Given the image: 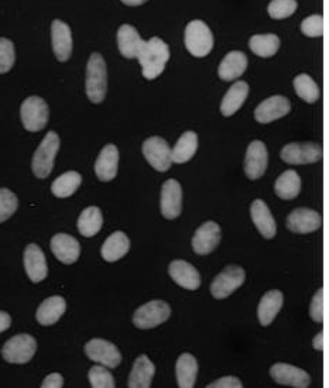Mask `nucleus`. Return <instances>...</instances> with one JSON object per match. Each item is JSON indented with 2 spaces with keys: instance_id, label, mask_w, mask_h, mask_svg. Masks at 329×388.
<instances>
[{
  "instance_id": "nucleus-44",
  "label": "nucleus",
  "mask_w": 329,
  "mask_h": 388,
  "mask_svg": "<svg viewBox=\"0 0 329 388\" xmlns=\"http://www.w3.org/2000/svg\"><path fill=\"white\" fill-rule=\"evenodd\" d=\"M208 388H244V384L238 377L226 376V377H222V379L208 384Z\"/></svg>"
},
{
  "instance_id": "nucleus-29",
  "label": "nucleus",
  "mask_w": 329,
  "mask_h": 388,
  "mask_svg": "<svg viewBox=\"0 0 329 388\" xmlns=\"http://www.w3.org/2000/svg\"><path fill=\"white\" fill-rule=\"evenodd\" d=\"M130 250V240L123 232L112 233L102 246V257L103 260L113 263L125 257Z\"/></svg>"
},
{
  "instance_id": "nucleus-16",
  "label": "nucleus",
  "mask_w": 329,
  "mask_h": 388,
  "mask_svg": "<svg viewBox=\"0 0 329 388\" xmlns=\"http://www.w3.org/2000/svg\"><path fill=\"white\" fill-rule=\"evenodd\" d=\"M51 43L58 61L66 63L73 56V34L67 23L54 20L51 24Z\"/></svg>"
},
{
  "instance_id": "nucleus-8",
  "label": "nucleus",
  "mask_w": 329,
  "mask_h": 388,
  "mask_svg": "<svg viewBox=\"0 0 329 388\" xmlns=\"http://www.w3.org/2000/svg\"><path fill=\"white\" fill-rule=\"evenodd\" d=\"M86 356L108 369H116L122 362V355L116 345L105 339H92L85 345Z\"/></svg>"
},
{
  "instance_id": "nucleus-19",
  "label": "nucleus",
  "mask_w": 329,
  "mask_h": 388,
  "mask_svg": "<svg viewBox=\"0 0 329 388\" xmlns=\"http://www.w3.org/2000/svg\"><path fill=\"white\" fill-rule=\"evenodd\" d=\"M221 243V228L215 222H207L192 237V248L199 256L212 253Z\"/></svg>"
},
{
  "instance_id": "nucleus-3",
  "label": "nucleus",
  "mask_w": 329,
  "mask_h": 388,
  "mask_svg": "<svg viewBox=\"0 0 329 388\" xmlns=\"http://www.w3.org/2000/svg\"><path fill=\"white\" fill-rule=\"evenodd\" d=\"M185 47L197 58L207 57L214 48V36L211 28L202 20H192L185 27Z\"/></svg>"
},
{
  "instance_id": "nucleus-46",
  "label": "nucleus",
  "mask_w": 329,
  "mask_h": 388,
  "mask_svg": "<svg viewBox=\"0 0 329 388\" xmlns=\"http://www.w3.org/2000/svg\"><path fill=\"white\" fill-rule=\"evenodd\" d=\"M11 325V316L7 312L0 310V333L7 330Z\"/></svg>"
},
{
  "instance_id": "nucleus-43",
  "label": "nucleus",
  "mask_w": 329,
  "mask_h": 388,
  "mask_svg": "<svg viewBox=\"0 0 329 388\" xmlns=\"http://www.w3.org/2000/svg\"><path fill=\"white\" fill-rule=\"evenodd\" d=\"M323 298H324V291L323 288L317 291V294L314 295L313 301H311V305H310V315L311 318L321 323L323 319H324V305H323Z\"/></svg>"
},
{
  "instance_id": "nucleus-34",
  "label": "nucleus",
  "mask_w": 329,
  "mask_h": 388,
  "mask_svg": "<svg viewBox=\"0 0 329 388\" xmlns=\"http://www.w3.org/2000/svg\"><path fill=\"white\" fill-rule=\"evenodd\" d=\"M249 47L257 57L270 58L278 51L280 38L276 34H257L249 40Z\"/></svg>"
},
{
  "instance_id": "nucleus-32",
  "label": "nucleus",
  "mask_w": 329,
  "mask_h": 388,
  "mask_svg": "<svg viewBox=\"0 0 329 388\" xmlns=\"http://www.w3.org/2000/svg\"><path fill=\"white\" fill-rule=\"evenodd\" d=\"M276 195L281 199L291 201L298 196L301 191V178L294 169L284 171L274 184Z\"/></svg>"
},
{
  "instance_id": "nucleus-31",
  "label": "nucleus",
  "mask_w": 329,
  "mask_h": 388,
  "mask_svg": "<svg viewBox=\"0 0 329 388\" xmlns=\"http://www.w3.org/2000/svg\"><path fill=\"white\" fill-rule=\"evenodd\" d=\"M283 301L284 297L278 290H271L263 295L257 308V316L263 326H268L274 320L283 307Z\"/></svg>"
},
{
  "instance_id": "nucleus-1",
  "label": "nucleus",
  "mask_w": 329,
  "mask_h": 388,
  "mask_svg": "<svg viewBox=\"0 0 329 388\" xmlns=\"http://www.w3.org/2000/svg\"><path fill=\"white\" fill-rule=\"evenodd\" d=\"M137 60L142 65L143 77L153 80L163 74L169 60V48L162 38L152 37L150 40L145 41Z\"/></svg>"
},
{
  "instance_id": "nucleus-47",
  "label": "nucleus",
  "mask_w": 329,
  "mask_h": 388,
  "mask_svg": "<svg viewBox=\"0 0 329 388\" xmlns=\"http://www.w3.org/2000/svg\"><path fill=\"white\" fill-rule=\"evenodd\" d=\"M313 345H314L315 350H318V352L323 350V347H324V335H323V332L317 333V336L314 337V343Z\"/></svg>"
},
{
  "instance_id": "nucleus-39",
  "label": "nucleus",
  "mask_w": 329,
  "mask_h": 388,
  "mask_svg": "<svg viewBox=\"0 0 329 388\" xmlns=\"http://www.w3.org/2000/svg\"><path fill=\"white\" fill-rule=\"evenodd\" d=\"M89 383L90 387L93 388H115V379L112 376V373H109L108 367L99 365V366H93L89 370Z\"/></svg>"
},
{
  "instance_id": "nucleus-41",
  "label": "nucleus",
  "mask_w": 329,
  "mask_h": 388,
  "mask_svg": "<svg viewBox=\"0 0 329 388\" xmlns=\"http://www.w3.org/2000/svg\"><path fill=\"white\" fill-rule=\"evenodd\" d=\"M16 61L14 44L9 38H0V74L9 73Z\"/></svg>"
},
{
  "instance_id": "nucleus-26",
  "label": "nucleus",
  "mask_w": 329,
  "mask_h": 388,
  "mask_svg": "<svg viewBox=\"0 0 329 388\" xmlns=\"http://www.w3.org/2000/svg\"><path fill=\"white\" fill-rule=\"evenodd\" d=\"M247 95H249V85L245 80H238L235 82L226 92V95L222 99L221 103V113L225 117L234 116L246 102Z\"/></svg>"
},
{
  "instance_id": "nucleus-18",
  "label": "nucleus",
  "mask_w": 329,
  "mask_h": 388,
  "mask_svg": "<svg viewBox=\"0 0 329 388\" xmlns=\"http://www.w3.org/2000/svg\"><path fill=\"white\" fill-rule=\"evenodd\" d=\"M24 268L31 280V283L37 284L46 280L48 276V266L43 250L37 244H28L24 250Z\"/></svg>"
},
{
  "instance_id": "nucleus-42",
  "label": "nucleus",
  "mask_w": 329,
  "mask_h": 388,
  "mask_svg": "<svg viewBox=\"0 0 329 388\" xmlns=\"http://www.w3.org/2000/svg\"><path fill=\"white\" fill-rule=\"evenodd\" d=\"M301 31L307 37H321L324 33V19L320 14L308 16L301 23Z\"/></svg>"
},
{
  "instance_id": "nucleus-27",
  "label": "nucleus",
  "mask_w": 329,
  "mask_h": 388,
  "mask_svg": "<svg viewBox=\"0 0 329 388\" xmlns=\"http://www.w3.org/2000/svg\"><path fill=\"white\" fill-rule=\"evenodd\" d=\"M247 68V57L242 51H231L225 56L218 68V75L222 80L231 82L245 74Z\"/></svg>"
},
{
  "instance_id": "nucleus-9",
  "label": "nucleus",
  "mask_w": 329,
  "mask_h": 388,
  "mask_svg": "<svg viewBox=\"0 0 329 388\" xmlns=\"http://www.w3.org/2000/svg\"><path fill=\"white\" fill-rule=\"evenodd\" d=\"M171 315V308L164 301H150L135 312L133 323L139 329H153L164 323Z\"/></svg>"
},
{
  "instance_id": "nucleus-28",
  "label": "nucleus",
  "mask_w": 329,
  "mask_h": 388,
  "mask_svg": "<svg viewBox=\"0 0 329 388\" xmlns=\"http://www.w3.org/2000/svg\"><path fill=\"white\" fill-rule=\"evenodd\" d=\"M198 362L191 353H182L175 363V377L178 387L192 388L197 383Z\"/></svg>"
},
{
  "instance_id": "nucleus-12",
  "label": "nucleus",
  "mask_w": 329,
  "mask_h": 388,
  "mask_svg": "<svg viewBox=\"0 0 329 388\" xmlns=\"http://www.w3.org/2000/svg\"><path fill=\"white\" fill-rule=\"evenodd\" d=\"M270 376L277 384H281V386L307 388L311 384V377L306 370L298 369L293 365H287V363H277L271 366Z\"/></svg>"
},
{
  "instance_id": "nucleus-4",
  "label": "nucleus",
  "mask_w": 329,
  "mask_h": 388,
  "mask_svg": "<svg viewBox=\"0 0 329 388\" xmlns=\"http://www.w3.org/2000/svg\"><path fill=\"white\" fill-rule=\"evenodd\" d=\"M58 149H60L58 135L56 132H48L43 139L41 145L38 146V149L36 150L31 162L33 172L37 178L44 179L51 174Z\"/></svg>"
},
{
  "instance_id": "nucleus-20",
  "label": "nucleus",
  "mask_w": 329,
  "mask_h": 388,
  "mask_svg": "<svg viewBox=\"0 0 329 388\" xmlns=\"http://www.w3.org/2000/svg\"><path fill=\"white\" fill-rule=\"evenodd\" d=\"M168 273L174 283L185 290L195 291L201 285V277L198 270L184 260H174L168 267Z\"/></svg>"
},
{
  "instance_id": "nucleus-13",
  "label": "nucleus",
  "mask_w": 329,
  "mask_h": 388,
  "mask_svg": "<svg viewBox=\"0 0 329 388\" xmlns=\"http://www.w3.org/2000/svg\"><path fill=\"white\" fill-rule=\"evenodd\" d=\"M290 110H291L290 100L281 95H276L263 100L256 108L254 119L261 125H267L287 116Z\"/></svg>"
},
{
  "instance_id": "nucleus-30",
  "label": "nucleus",
  "mask_w": 329,
  "mask_h": 388,
  "mask_svg": "<svg viewBox=\"0 0 329 388\" xmlns=\"http://www.w3.org/2000/svg\"><path fill=\"white\" fill-rule=\"evenodd\" d=\"M66 310H67V304L63 297L60 295L50 297L38 307L36 318L40 325L50 326L60 320V318L66 313Z\"/></svg>"
},
{
  "instance_id": "nucleus-14",
  "label": "nucleus",
  "mask_w": 329,
  "mask_h": 388,
  "mask_svg": "<svg viewBox=\"0 0 329 388\" xmlns=\"http://www.w3.org/2000/svg\"><path fill=\"white\" fill-rule=\"evenodd\" d=\"M162 215L165 219H175L181 215L182 211V188L179 182L174 178L167 179L162 188V201H160Z\"/></svg>"
},
{
  "instance_id": "nucleus-40",
  "label": "nucleus",
  "mask_w": 329,
  "mask_h": 388,
  "mask_svg": "<svg viewBox=\"0 0 329 388\" xmlns=\"http://www.w3.org/2000/svg\"><path fill=\"white\" fill-rule=\"evenodd\" d=\"M19 208L17 196L7 188H0V224L6 222Z\"/></svg>"
},
{
  "instance_id": "nucleus-22",
  "label": "nucleus",
  "mask_w": 329,
  "mask_h": 388,
  "mask_svg": "<svg viewBox=\"0 0 329 388\" xmlns=\"http://www.w3.org/2000/svg\"><path fill=\"white\" fill-rule=\"evenodd\" d=\"M119 152L115 145H106L95 161V174L102 182H109L118 175Z\"/></svg>"
},
{
  "instance_id": "nucleus-37",
  "label": "nucleus",
  "mask_w": 329,
  "mask_h": 388,
  "mask_svg": "<svg viewBox=\"0 0 329 388\" xmlns=\"http://www.w3.org/2000/svg\"><path fill=\"white\" fill-rule=\"evenodd\" d=\"M294 89L296 93L307 103H315L321 96L317 82L307 74L294 78Z\"/></svg>"
},
{
  "instance_id": "nucleus-21",
  "label": "nucleus",
  "mask_w": 329,
  "mask_h": 388,
  "mask_svg": "<svg viewBox=\"0 0 329 388\" xmlns=\"http://www.w3.org/2000/svg\"><path fill=\"white\" fill-rule=\"evenodd\" d=\"M51 250L64 264H74L81 254L80 241L66 233H58L51 238Z\"/></svg>"
},
{
  "instance_id": "nucleus-36",
  "label": "nucleus",
  "mask_w": 329,
  "mask_h": 388,
  "mask_svg": "<svg viewBox=\"0 0 329 388\" xmlns=\"http://www.w3.org/2000/svg\"><path fill=\"white\" fill-rule=\"evenodd\" d=\"M103 216L98 206H89L83 209L78 218V231L83 237H93L102 229Z\"/></svg>"
},
{
  "instance_id": "nucleus-35",
  "label": "nucleus",
  "mask_w": 329,
  "mask_h": 388,
  "mask_svg": "<svg viewBox=\"0 0 329 388\" xmlns=\"http://www.w3.org/2000/svg\"><path fill=\"white\" fill-rule=\"evenodd\" d=\"M83 177L77 171H68L60 175L51 185V192L57 198H68L77 192L81 187Z\"/></svg>"
},
{
  "instance_id": "nucleus-24",
  "label": "nucleus",
  "mask_w": 329,
  "mask_h": 388,
  "mask_svg": "<svg viewBox=\"0 0 329 388\" xmlns=\"http://www.w3.org/2000/svg\"><path fill=\"white\" fill-rule=\"evenodd\" d=\"M250 215H251V221L256 225L257 231L264 238H273L276 236V232H277L276 219L273 218V215L264 201H261V199L253 201V204L250 206Z\"/></svg>"
},
{
  "instance_id": "nucleus-2",
  "label": "nucleus",
  "mask_w": 329,
  "mask_h": 388,
  "mask_svg": "<svg viewBox=\"0 0 329 388\" xmlns=\"http://www.w3.org/2000/svg\"><path fill=\"white\" fill-rule=\"evenodd\" d=\"M85 89L92 103H102L108 92V68L103 57L93 53L86 65Z\"/></svg>"
},
{
  "instance_id": "nucleus-23",
  "label": "nucleus",
  "mask_w": 329,
  "mask_h": 388,
  "mask_svg": "<svg viewBox=\"0 0 329 388\" xmlns=\"http://www.w3.org/2000/svg\"><path fill=\"white\" fill-rule=\"evenodd\" d=\"M145 44V40L140 37L139 31L130 26V24H123L118 30V47L120 54L127 58H137L142 47Z\"/></svg>"
},
{
  "instance_id": "nucleus-11",
  "label": "nucleus",
  "mask_w": 329,
  "mask_h": 388,
  "mask_svg": "<svg viewBox=\"0 0 329 388\" xmlns=\"http://www.w3.org/2000/svg\"><path fill=\"white\" fill-rule=\"evenodd\" d=\"M143 155L147 159V162L157 169L159 172H165L169 169L172 159H171V147L164 139L155 136L147 139L143 143Z\"/></svg>"
},
{
  "instance_id": "nucleus-15",
  "label": "nucleus",
  "mask_w": 329,
  "mask_h": 388,
  "mask_svg": "<svg viewBox=\"0 0 329 388\" xmlns=\"http://www.w3.org/2000/svg\"><path fill=\"white\" fill-rule=\"evenodd\" d=\"M268 164L267 147L263 142L254 140L247 147L245 157V174L249 179H258L264 175Z\"/></svg>"
},
{
  "instance_id": "nucleus-17",
  "label": "nucleus",
  "mask_w": 329,
  "mask_h": 388,
  "mask_svg": "<svg viewBox=\"0 0 329 388\" xmlns=\"http://www.w3.org/2000/svg\"><path fill=\"white\" fill-rule=\"evenodd\" d=\"M323 219L317 211L308 208L294 209L287 218L288 231L298 234L315 232L321 228Z\"/></svg>"
},
{
  "instance_id": "nucleus-38",
  "label": "nucleus",
  "mask_w": 329,
  "mask_h": 388,
  "mask_svg": "<svg viewBox=\"0 0 329 388\" xmlns=\"http://www.w3.org/2000/svg\"><path fill=\"white\" fill-rule=\"evenodd\" d=\"M297 7H298L297 0H271L267 7V11L271 19L283 20L293 16Z\"/></svg>"
},
{
  "instance_id": "nucleus-6",
  "label": "nucleus",
  "mask_w": 329,
  "mask_h": 388,
  "mask_svg": "<svg viewBox=\"0 0 329 388\" xmlns=\"http://www.w3.org/2000/svg\"><path fill=\"white\" fill-rule=\"evenodd\" d=\"M36 350H37L36 339L31 335L20 333L4 343L1 349V356L9 363L24 365L33 359Z\"/></svg>"
},
{
  "instance_id": "nucleus-10",
  "label": "nucleus",
  "mask_w": 329,
  "mask_h": 388,
  "mask_svg": "<svg viewBox=\"0 0 329 388\" xmlns=\"http://www.w3.org/2000/svg\"><path fill=\"white\" fill-rule=\"evenodd\" d=\"M280 157L291 165L314 164L323 158V147L318 143H290L283 147Z\"/></svg>"
},
{
  "instance_id": "nucleus-45",
  "label": "nucleus",
  "mask_w": 329,
  "mask_h": 388,
  "mask_svg": "<svg viewBox=\"0 0 329 388\" xmlns=\"http://www.w3.org/2000/svg\"><path fill=\"white\" fill-rule=\"evenodd\" d=\"M64 386V379L60 373H53L47 376L41 384L43 388H61Z\"/></svg>"
},
{
  "instance_id": "nucleus-5",
  "label": "nucleus",
  "mask_w": 329,
  "mask_h": 388,
  "mask_svg": "<svg viewBox=\"0 0 329 388\" xmlns=\"http://www.w3.org/2000/svg\"><path fill=\"white\" fill-rule=\"evenodd\" d=\"M20 116L23 126L27 132H40L43 130L50 117V109L44 99L38 96H30L27 98L20 109Z\"/></svg>"
},
{
  "instance_id": "nucleus-7",
  "label": "nucleus",
  "mask_w": 329,
  "mask_h": 388,
  "mask_svg": "<svg viewBox=\"0 0 329 388\" xmlns=\"http://www.w3.org/2000/svg\"><path fill=\"white\" fill-rule=\"evenodd\" d=\"M245 270L239 266H229L219 273L211 284V294L216 300H225L245 283Z\"/></svg>"
},
{
  "instance_id": "nucleus-25",
  "label": "nucleus",
  "mask_w": 329,
  "mask_h": 388,
  "mask_svg": "<svg viewBox=\"0 0 329 388\" xmlns=\"http://www.w3.org/2000/svg\"><path fill=\"white\" fill-rule=\"evenodd\" d=\"M156 373L155 365L146 355H142L136 359L133 369L129 376L127 387L129 388H150L152 382Z\"/></svg>"
},
{
  "instance_id": "nucleus-48",
  "label": "nucleus",
  "mask_w": 329,
  "mask_h": 388,
  "mask_svg": "<svg viewBox=\"0 0 329 388\" xmlns=\"http://www.w3.org/2000/svg\"><path fill=\"white\" fill-rule=\"evenodd\" d=\"M123 4L126 6H142L145 4L147 0H120Z\"/></svg>"
},
{
  "instance_id": "nucleus-33",
  "label": "nucleus",
  "mask_w": 329,
  "mask_h": 388,
  "mask_svg": "<svg viewBox=\"0 0 329 388\" xmlns=\"http://www.w3.org/2000/svg\"><path fill=\"white\" fill-rule=\"evenodd\" d=\"M198 150V136L194 132H185L174 149H171V159L175 164H184L189 161Z\"/></svg>"
}]
</instances>
